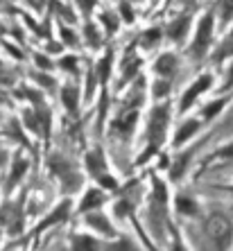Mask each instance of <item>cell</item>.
I'll use <instances>...</instances> for the list:
<instances>
[{
  "label": "cell",
  "instance_id": "obj_1",
  "mask_svg": "<svg viewBox=\"0 0 233 251\" xmlns=\"http://www.w3.org/2000/svg\"><path fill=\"white\" fill-rule=\"evenodd\" d=\"M170 106L168 104H161L156 106L154 111H152V118H150V129H147V150L143 154H140L138 163H145L147 158L152 156V154L156 152L158 147H161V143H163V136H165V125H168V111Z\"/></svg>",
  "mask_w": 233,
  "mask_h": 251
},
{
  "label": "cell",
  "instance_id": "obj_2",
  "mask_svg": "<svg viewBox=\"0 0 233 251\" xmlns=\"http://www.w3.org/2000/svg\"><path fill=\"white\" fill-rule=\"evenodd\" d=\"M231 222L224 215H210V220L206 222V233H208L210 242L217 247L220 251H227L229 242H231Z\"/></svg>",
  "mask_w": 233,
  "mask_h": 251
},
{
  "label": "cell",
  "instance_id": "obj_3",
  "mask_svg": "<svg viewBox=\"0 0 233 251\" xmlns=\"http://www.w3.org/2000/svg\"><path fill=\"white\" fill-rule=\"evenodd\" d=\"M50 170H52L54 175H59L66 193H75V190H79V186H82V176L73 170V165H70L66 158H61L59 154H52V156H50Z\"/></svg>",
  "mask_w": 233,
  "mask_h": 251
},
{
  "label": "cell",
  "instance_id": "obj_4",
  "mask_svg": "<svg viewBox=\"0 0 233 251\" xmlns=\"http://www.w3.org/2000/svg\"><path fill=\"white\" fill-rule=\"evenodd\" d=\"M213 25H215V16L210 12H206L199 21V27H197V36L192 39V46H190V52L195 57H204L206 50L210 46V36H213Z\"/></svg>",
  "mask_w": 233,
  "mask_h": 251
},
{
  "label": "cell",
  "instance_id": "obj_5",
  "mask_svg": "<svg viewBox=\"0 0 233 251\" xmlns=\"http://www.w3.org/2000/svg\"><path fill=\"white\" fill-rule=\"evenodd\" d=\"M210 84H213V77H210V75H202V77H199L197 82L192 84V86L188 88L186 93H183V100H181V109H179V111H181V113L188 111L192 102H195V100H197L199 95L204 93L206 88H210Z\"/></svg>",
  "mask_w": 233,
  "mask_h": 251
},
{
  "label": "cell",
  "instance_id": "obj_6",
  "mask_svg": "<svg viewBox=\"0 0 233 251\" xmlns=\"http://www.w3.org/2000/svg\"><path fill=\"white\" fill-rule=\"evenodd\" d=\"M27 170H29V161L25 156H21V154H16V156H14V163H12V170H9V176H7V190L16 188Z\"/></svg>",
  "mask_w": 233,
  "mask_h": 251
},
{
  "label": "cell",
  "instance_id": "obj_7",
  "mask_svg": "<svg viewBox=\"0 0 233 251\" xmlns=\"http://www.w3.org/2000/svg\"><path fill=\"white\" fill-rule=\"evenodd\" d=\"M154 70H156L158 79H172L177 73V57L172 52H165L156 59V64H154Z\"/></svg>",
  "mask_w": 233,
  "mask_h": 251
},
{
  "label": "cell",
  "instance_id": "obj_8",
  "mask_svg": "<svg viewBox=\"0 0 233 251\" xmlns=\"http://www.w3.org/2000/svg\"><path fill=\"white\" fill-rule=\"evenodd\" d=\"M86 170L93 176H100L106 172V158H104L102 147H95V150H91V152L86 154Z\"/></svg>",
  "mask_w": 233,
  "mask_h": 251
},
{
  "label": "cell",
  "instance_id": "obj_9",
  "mask_svg": "<svg viewBox=\"0 0 233 251\" xmlns=\"http://www.w3.org/2000/svg\"><path fill=\"white\" fill-rule=\"evenodd\" d=\"M188 27H190V16H188V14H183V16L175 18V21H170L168 36L175 43H181L183 39H186V34H188Z\"/></svg>",
  "mask_w": 233,
  "mask_h": 251
},
{
  "label": "cell",
  "instance_id": "obj_10",
  "mask_svg": "<svg viewBox=\"0 0 233 251\" xmlns=\"http://www.w3.org/2000/svg\"><path fill=\"white\" fill-rule=\"evenodd\" d=\"M104 201H106V195L102 193V190H98V188H91V190L84 195L82 204H79V213H91V210L100 208Z\"/></svg>",
  "mask_w": 233,
  "mask_h": 251
},
{
  "label": "cell",
  "instance_id": "obj_11",
  "mask_svg": "<svg viewBox=\"0 0 233 251\" xmlns=\"http://www.w3.org/2000/svg\"><path fill=\"white\" fill-rule=\"evenodd\" d=\"M68 213H70V199H66V201H61V204L57 206V208L50 213V215L43 220L39 226H36V233L39 231H43V228H48V226H52V224H57V222H61V220H66L68 217Z\"/></svg>",
  "mask_w": 233,
  "mask_h": 251
},
{
  "label": "cell",
  "instance_id": "obj_12",
  "mask_svg": "<svg viewBox=\"0 0 233 251\" xmlns=\"http://www.w3.org/2000/svg\"><path fill=\"white\" fill-rule=\"evenodd\" d=\"M86 224H88V226H93L98 233L106 235V238H111V235L116 233V231H113V226H111V222H109V217L102 215V213H88V215H86Z\"/></svg>",
  "mask_w": 233,
  "mask_h": 251
},
{
  "label": "cell",
  "instance_id": "obj_13",
  "mask_svg": "<svg viewBox=\"0 0 233 251\" xmlns=\"http://www.w3.org/2000/svg\"><path fill=\"white\" fill-rule=\"evenodd\" d=\"M61 102H64L66 111L68 113H75L77 111V104H79V91H77L75 84H66L61 88Z\"/></svg>",
  "mask_w": 233,
  "mask_h": 251
},
{
  "label": "cell",
  "instance_id": "obj_14",
  "mask_svg": "<svg viewBox=\"0 0 233 251\" xmlns=\"http://www.w3.org/2000/svg\"><path fill=\"white\" fill-rule=\"evenodd\" d=\"M111 66H113V52L109 50V52H106L104 57L98 61V66H95V70H93L95 77L100 79V84H106V82H109V77H111Z\"/></svg>",
  "mask_w": 233,
  "mask_h": 251
},
{
  "label": "cell",
  "instance_id": "obj_15",
  "mask_svg": "<svg viewBox=\"0 0 233 251\" xmlns=\"http://www.w3.org/2000/svg\"><path fill=\"white\" fill-rule=\"evenodd\" d=\"M102 245H100L95 238L91 235H73V251H100Z\"/></svg>",
  "mask_w": 233,
  "mask_h": 251
},
{
  "label": "cell",
  "instance_id": "obj_16",
  "mask_svg": "<svg viewBox=\"0 0 233 251\" xmlns=\"http://www.w3.org/2000/svg\"><path fill=\"white\" fill-rule=\"evenodd\" d=\"M100 23L104 25V32H106V36H113L118 32V27H120V16L118 14H113V12H102L100 14Z\"/></svg>",
  "mask_w": 233,
  "mask_h": 251
},
{
  "label": "cell",
  "instance_id": "obj_17",
  "mask_svg": "<svg viewBox=\"0 0 233 251\" xmlns=\"http://www.w3.org/2000/svg\"><path fill=\"white\" fill-rule=\"evenodd\" d=\"M197 129H199V123H197V120H186V123L179 127V131H177L175 145H181V143H186V140L190 138L192 134H197Z\"/></svg>",
  "mask_w": 233,
  "mask_h": 251
},
{
  "label": "cell",
  "instance_id": "obj_18",
  "mask_svg": "<svg viewBox=\"0 0 233 251\" xmlns=\"http://www.w3.org/2000/svg\"><path fill=\"white\" fill-rule=\"evenodd\" d=\"M158 43H161V27H150L140 36V46L145 48V50H154Z\"/></svg>",
  "mask_w": 233,
  "mask_h": 251
},
{
  "label": "cell",
  "instance_id": "obj_19",
  "mask_svg": "<svg viewBox=\"0 0 233 251\" xmlns=\"http://www.w3.org/2000/svg\"><path fill=\"white\" fill-rule=\"evenodd\" d=\"M84 39H86V43L91 48H100V46H102V34H100V29L95 27L91 21H86V25H84Z\"/></svg>",
  "mask_w": 233,
  "mask_h": 251
},
{
  "label": "cell",
  "instance_id": "obj_20",
  "mask_svg": "<svg viewBox=\"0 0 233 251\" xmlns=\"http://www.w3.org/2000/svg\"><path fill=\"white\" fill-rule=\"evenodd\" d=\"M177 210L183 213V215H192V213H197V204H195V199L186 197V195H179L177 197Z\"/></svg>",
  "mask_w": 233,
  "mask_h": 251
},
{
  "label": "cell",
  "instance_id": "obj_21",
  "mask_svg": "<svg viewBox=\"0 0 233 251\" xmlns=\"http://www.w3.org/2000/svg\"><path fill=\"white\" fill-rule=\"evenodd\" d=\"M23 125H25V129L34 131V134H43V131H41V123H39V118H36L34 109H32V111L27 109V111L23 113Z\"/></svg>",
  "mask_w": 233,
  "mask_h": 251
},
{
  "label": "cell",
  "instance_id": "obj_22",
  "mask_svg": "<svg viewBox=\"0 0 233 251\" xmlns=\"http://www.w3.org/2000/svg\"><path fill=\"white\" fill-rule=\"evenodd\" d=\"M7 127H12V129H7V136H12L14 140H18L23 147H29L27 145V138L23 136V129L25 127H21V125H18V120H9V125H7Z\"/></svg>",
  "mask_w": 233,
  "mask_h": 251
},
{
  "label": "cell",
  "instance_id": "obj_23",
  "mask_svg": "<svg viewBox=\"0 0 233 251\" xmlns=\"http://www.w3.org/2000/svg\"><path fill=\"white\" fill-rule=\"evenodd\" d=\"M59 36H61V43H64V46H68V48H77V46H79L77 34L70 27H66V25H61V27H59Z\"/></svg>",
  "mask_w": 233,
  "mask_h": 251
},
{
  "label": "cell",
  "instance_id": "obj_24",
  "mask_svg": "<svg viewBox=\"0 0 233 251\" xmlns=\"http://www.w3.org/2000/svg\"><path fill=\"white\" fill-rule=\"evenodd\" d=\"M57 66L61 70H66V73H70V75H77V57L75 54H64V57L57 61Z\"/></svg>",
  "mask_w": 233,
  "mask_h": 251
},
{
  "label": "cell",
  "instance_id": "obj_25",
  "mask_svg": "<svg viewBox=\"0 0 233 251\" xmlns=\"http://www.w3.org/2000/svg\"><path fill=\"white\" fill-rule=\"evenodd\" d=\"M118 16L123 18V23H127V25H131L134 23V18H136V14H134V9H131V2H127V0H120V7H118Z\"/></svg>",
  "mask_w": 233,
  "mask_h": 251
},
{
  "label": "cell",
  "instance_id": "obj_26",
  "mask_svg": "<svg viewBox=\"0 0 233 251\" xmlns=\"http://www.w3.org/2000/svg\"><path fill=\"white\" fill-rule=\"evenodd\" d=\"M220 18L222 25H229V21L233 18V0H220Z\"/></svg>",
  "mask_w": 233,
  "mask_h": 251
},
{
  "label": "cell",
  "instance_id": "obj_27",
  "mask_svg": "<svg viewBox=\"0 0 233 251\" xmlns=\"http://www.w3.org/2000/svg\"><path fill=\"white\" fill-rule=\"evenodd\" d=\"M154 199H156L161 206L168 201V193H165V186L161 179H154Z\"/></svg>",
  "mask_w": 233,
  "mask_h": 251
},
{
  "label": "cell",
  "instance_id": "obj_28",
  "mask_svg": "<svg viewBox=\"0 0 233 251\" xmlns=\"http://www.w3.org/2000/svg\"><path fill=\"white\" fill-rule=\"evenodd\" d=\"M77 7H79V12L84 14V18H91V14H93V9L98 7V0H77Z\"/></svg>",
  "mask_w": 233,
  "mask_h": 251
},
{
  "label": "cell",
  "instance_id": "obj_29",
  "mask_svg": "<svg viewBox=\"0 0 233 251\" xmlns=\"http://www.w3.org/2000/svg\"><path fill=\"white\" fill-rule=\"evenodd\" d=\"M106 109H109V95L102 93V100H100V111H98V134H100V129H102V120H104V116H106Z\"/></svg>",
  "mask_w": 233,
  "mask_h": 251
},
{
  "label": "cell",
  "instance_id": "obj_30",
  "mask_svg": "<svg viewBox=\"0 0 233 251\" xmlns=\"http://www.w3.org/2000/svg\"><path fill=\"white\" fill-rule=\"evenodd\" d=\"M36 79V82L41 84L43 88H57V82H54V77H50V75H41V73H34L32 75Z\"/></svg>",
  "mask_w": 233,
  "mask_h": 251
},
{
  "label": "cell",
  "instance_id": "obj_31",
  "mask_svg": "<svg viewBox=\"0 0 233 251\" xmlns=\"http://www.w3.org/2000/svg\"><path fill=\"white\" fill-rule=\"evenodd\" d=\"M98 183H100V186H104L106 190H116V188H118V181L111 175H106V172L98 176Z\"/></svg>",
  "mask_w": 233,
  "mask_h": 251
},
{
  "label": "cell",
  "instance_id": "obj_32",
  "mask_svg": "<svg viewBox=\"0 0 233 251\" xmlns=\"http://www.w3.org/2000/svg\"><path fill=\"white\" fill-rule=\"evenodd\" d=\"M168 88H170V79H158V82L154 84V98L168 95Z\"/></svg>",
  "mask_w": 233,
  "mask_h": 251
},
{
  "label": "cell",
  "instance_id": "obj_33",
  "mask_svg": "<svg viewBox=\"0 0 233 251\" xmlns=\"http://www.w3.org/2000/svg\"><path fill=\"white\" fill-rule=\"evenodd\" d=\"M111 251H138V249H136L134 242H131L129 238H123L120 242H118V245L111 247Z\"/></svg>",
  "mask_w": 233,
  "mask_h": 251
},
{
  "label": "cell",
  "instance_id": "obj_34",
  "mask_svg": "<svg viewBox=\"0 0 233 251\" xmlns=\"http://www.w3.org/2000/svg\"><path fill=\"white\" fill-rule=\"evenodd\" d=\"M227 104V102H224V100H217V102H213V104H208L204 109V116L206 118H213V116H217V113H220V109L222 106Z\"/></svg>",
  "mask_w": 233,
  "mask_h": 251
},
{
  "label": "cell",
  "instance_id": "obj_35",
  "mask_svg": "<svg viewBox=\"0 0 233 251\" xmlns=\"http://www.w3.org/2000/svg\"><path fill=\"white\" fill-rule=\"evenodd\" d=\"M34 61H36V66L41 70H50L52 68V61L46 57V54H41V52H34Z\"/></svg>",
  "mask_w": 233,
  "mask_h": 251
},
{
  "label": "cell",
  "instance_id": "obj_36",
  "mask_svg": "<svg viewBox=\"0 0 233 251\" xmlns=\"http://www.w3.org/2000/svg\"><path fill=\"white\" fill-rule=\"evenodd\" d=\"M86 100H91V95H93V91H95V73L93 70H88L86 73Z\"/></svg>",
  "mask_w": 233,
  "mask_h": 251
},
{
  "label": "cell",
  "instance_id": "obj_37",
  "mask_svg": "<svg viewBox=\"0 0 233 251\" xmlns=\"http://www.w3.org/2000/svg\"><path fill=\"white\" fill-rule=\"evenodd\" d=\"M25 2H27V5L32 7L34 12H43V7H46L48 0H25Z\"/></svg>",
  "mask_w": 233,
  "mask_h": 251
},
{
  "label": "cell",
  "instance_id": "obj_38",
  "mask_svg": "<svg viewBox=\"0 0 233 251\" xmlns=\"http://www.w3.org/2000/svg\"><path fill=\"white\" fill-rule=\"evenodd\" d=\"M2 46H5V50H7V52H9V54H12L14 59H23V52H21L18 48H14L12 43H2Z\"/></svg>",
  "mask_w": 233,
  "mask_h": 251
},
{
  "label": "cell",
  "instance_id": "obj_39",
  "mask_svg": "<svg viewBox=\"0 0 233 251\" xmlns=\"http://www.w3.org/2000/svg\"><path fill=\"white\" fill-rule=\"evenodd\" d=\"M217 156L220 158H233V145H229V147H224L222 152H217Z\"/></svg>",
  "mask_w": 233,
  "mask_h": 251
},
{
  "label": "cell",
  "instance_id": "obj_40",
  "mask_svg": "<svg viewBox=\"0 0 233 251\" xmlns=\"http://www.w3.org/2000/svg\"><path fill=\"white\" fill-rule=\"evenodd\" d=\"M233 86V66L231 70H229V75H227V82H224V86H222V91H229V88Z\"/></svg>",
  "mask_w": 233,
  "mask_h": 251
},
{
  "label": "cell",
  "instance_id": "obj_41",
  "mask_svg": "<svg viewBox=\"0 0 233 251\" xmlns=\"http://www.w3.org/2000/svg\"><path fill=\"white\" fill-rule=\"evenodd\" d=\"M7 158H9V154H7L5 147L0 145V165H5V163H7Z\"/></svg>",
  "mask_w": 233,
  "mask_h": 251
},
{
  "label": "cell",
  "instance_id": "obj_42",
  "mask_svg": "<svg viewBox=\"0 0 233 251\" xmlns=\"http://www.w3.org/2000/svg\"><path fill=\"white\" fill-rule=\"evenodd\" d=\"M172 251H188V249H186L183 245H181V240L177 238V240H175V247H172Z\"/></svg>",
  "mask_w": 233,
  "mask_h": 251
},
{
  "label": "cell",
  "instance_id": "obj_43",
  "mask_svg": "<svg viewBox=\"0 0 233 251\" xmlns=\"http://www.w3.org/2000/svg\"><path fill=\"white\" fill-rule=\"evenodd\" d=\"M5 32H7V25H5V23H2V21H0V36L5 34Z\"/></svg>",
  "mask_w": 233,
  "mask_h": 251
},
{
  "label": "cell",
  "instance_id": "obj_44",
  "mask_svg": "<svg viewBox=\"0 0 233 251\" xmlns=\"http://www.w3.org/2000/svg\"><path fill=\"white\" fill-rule=\"evenodd\" d=\"M5 100H7V95L2 93V91H0V102H5Z\"/></svg>",
  "mask_w": 233,
  "mask_h": 251
},
{
  "label": "cell",
  "instance_id": "obj_45",
  "mask_svg": "<svg viewBox=\"0 0 233 251\" xmlns=\"http://www.w3.org/2000/svg\"><path fill=\"white\" fill-rule=\"evenodd\" d=\"M127 2H140V0H127Z\"/></svg>",
  "mask_w": 233,
  "mask_h": 251
},
{
  "label": "cell",
  "instance_id": "obj_46",
  "mask_svg": "<svg viewBox=\"0 0 233 251\" xmlns=\"http://www.w3.org/2000/svg\"><path fill=\"white\" fill-rule=\"evenodd\" d=\"M152 2H154V5H156V2H158V0H152Z\"/></svg>",
  "mask_w": 233,
  "mask_h": 251
}]
</instances>
